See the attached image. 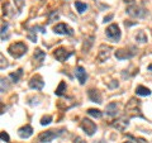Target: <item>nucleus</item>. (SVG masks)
Returning <instances> with one entry per match:
<instances>
[{
    "label": "nucleus",
    "instance_id": "nucleus-18",
    "mask_svg": "<svg viewBox=\"0 0 152 143\" xmlns=\"http://www.w3.org/2000/svg\"><path fill=\"white\" fill-rule=\"evenodd\" d=\"M22 75H23V70H22V69H19L18 71H15V72H12L10 75H9V77L13 80V82H18V81L20 80Z\"/></svg>",
    "mask_w": 152,
    "mask_h": 143
},
{
    "label": "nucleus",
    "instance_id": "nucleus-24",
    "mask_svg": "<svg viewBox=\"0 0 152 143\" xmlns=\"http://www.w3.org/2000/svg\"><path fill=\"white\" fill-rule=\"evenodd\" d=\"M51 122H52V117L51 115H45L41 119V125H48Z\"/></svg>",
    "mask_w": 152,
    "mask_h": 143
},
{
    "label": "nucleus",
    "instance_id": "nucleus-22",
    "mask_svg": "<svg viewBox=\"0 0 152 143\" xmlns=\"http://www.w3.org/2000/svg\"><path fill=\"white\" fill-rule=\"evenodd\" d=\"M75 8H76V10H77L80 14H83L85 10L88 9V5L85 3H81V1H76L75 3Z\"/></svg>",
    "mask_w": 152,
    "mask_h": 143
},
{
    "label": "nucleus",
    "instance_id": "nucleus-31",
    "mask_svg": "<svg viewBox=\"0 0 152 143\" xmlns=\"http://www.w3.org/2000/svg\"><path fill=\"white\" fill-rule=\"evenodd\" d=\"M15 3H17L18 8H22L23 7V3H24V0H15Z\"/></svg>",
    "mask_w": 152,
    "mask_h": 143
},
{
    "label": "nucleus",
    "instance_id": "nucleus-3",
    "mask_svg": "<svg viewBox=\"0 0 152 143\" xmlns=\"http://www.w3.org/2000/svg\"><path fill=\"white\" fill-rule=\"evenodd\" d=\"M127 14L132 18H138V19H142L147 15V10L145 8H142L140 5H136V4H131L129 7L127 8Z\"/></svg>",
    "mask_w": 152,
    "mask_h": 143
},
{
    "label": "nucleus",
    "instance_id": "nucleus-35",
    "mask_svg": "<svg viewBox=\"0 0 152 143\" xmlns=\"http://www.w3.org/2000/svg\"><path fill=\"white\" fill-rule=\"evenodd\" d=\"M148 71H151V72H152V65L148 66Z\"/></svg>",
    "mask_w": 152,
    "mask_h": 143
},
{
    "label": "nucleus",
    "instance_id": "nucleus-15",
    "mask_svg": "<svg viewBox=\"0 0 152 143\" xmlns=\"http://www.w3.org/2000/svg\"><path fill=\"white\" fill-rule=\"evenodd\" d=\"M75 75H76V79L79 80V82L84 85L85 81H86L88 79V75H86V71L84 70V67H81V66H79V67H76L75 70Z\"/></svg>",
    "mask_w": 152,
    "mask_h": 143
},
{
    "label": "nucleus",
    "instance_id": "nucleus-25",
    "mask_svg": "<svg viewBox=\"0 0 152 143\" xmlns=\"http://www.w3.org/2000/svg\"><path fill=\"white\" fill-rule=\"evenodd\" d=\"M34 32H36V29L34 28H32V29L29 31V34H28V38H29L32 42H37V36L34 34Z\"/></svg>",
    "mask_w": 152,
    "mask_h": 143
},
{
    "label": "nucleus",
    "instance_id": "nucleus-11",
    "mask_svg": "<svg viewBox=\"0 0 152 143\" xmlns=\"http://www.w3.org/2000/svg\"><path fill=\"white\" fill-rule=\"evenodd\" d=\"M45 86V81L41 75H36L29 80V88L34 90H42Z\"/></svg>",
    "mask_w": 152,
    "mask_h": 143
},
{
    "label": "nucleus",
    "instance_id": "nucleus-6",
    "mask_svg": "<svg viewBox=\"0 0 152 143\" xmlns=\"http://www.w3.org/2000/svg\"><path fill=\"white\" fill-rule=\"evenodd\" d=\"M81 128H83V131L86 133L88 136H94V133L96 132V124H95L94 122H91L90 119H86V118H84L83 120H81Z\"/></svg>",
    "mask_w": 152,
    "mask_h": 143
},
{
    "label": "nucleus",
    "instance_id": "nucleus-14",
    "mask_svg": "<svg viewBox=\"0 0 152 143\" xmlns=\"http://www.w3.org/2000/svg\"><path fill=\"white\" fill-rule=\"evenodd\" d=\"M33 134V128L31 125H24L18 129V136L23 138V139H28Z\"/></svg>",
    "mask_w": 152,
    "mask_h": 143
},
{
    "label": "nucleus",
    "instance_id": "nucleus-12",
    "mask_svg": "<svg viewBox=\"0 0 152 143\" xmlns=\"http://www.w3.org/2000/svg\"><path fill=\"white\" fill-rule=\"evenodd\" d=\"M134 53H136L134 51L129 52V51H127V50L121 48V50H117L115 51V57H117V60L123 61V60H127V58H131V57H133V56H134Z\"/></svg>",
    "mask_w": 152,
    "mask_h": 143
},
{
    "label": "nucleus",
    "instance_id": "nucleus-36",
    "mask_svg": "<svg viewBox=\"0 0 152 143\" xmlns=\"http://www.w3.org/2000/svg\"><path fill=\"white\" fill-rule=\"evenodd\" d=\"M124 143H132V142H129V141H127V142H124Z\"/></svg>",
    "mask_w": 152,
    "mask_h": 143
},
{
    "label": "nucleus",
    "instance_id": "nucleus-30",
    "mask_svg": "<svg viewBox=\"0 0 152 143\" xmlns=\"http://www.w3.org/2000/svg\"><path fill=\"white\" fill-rule=\"evenodd\" d=\"M55 18H56V19L58 18V14H57L56 12H53V13H52V15L50 17V20H48V23H52V22H53V20H55Z\"/></svg>",
    "mask_w": 152,
    "mask_h": 143
},
{
    "label": "nucleus",
    "instance_id": "nucleus-34",
    "mask_svg": "<svg viewBox=\"0 0 152 143\" xmlns=\"http://www.w3.org/2000/svg\"><path fill=\"white\" fill-rule=\"evenodd\" d=\"M95 143H107L105 141H98V142H95Z\"/></svg>",
    "mask_w": 152,
    "mask_h": 143
},
{
    "label": "nucleus",
    "instance_id": "nucleus-4",
    "mask_svg": "<svg viewBox=\"0 0 152 143\" xmlns=\"http://www.w3.org/2000/svg\"><path fill=\"white\" fill-rule=\"evenodd\" d=\"M61 134H62V129L61 131H46V132H42L38 136V141L41 143H50Z\"/></svg>",
    "mask_w": 152,
    "mask_h": 143
},
{
    "label": "nucleus",
    "instance_id": "nucleus-2",
    "mask_svg": "<svg viewBox=\"0 0 152 143\" xmlns=\"http://www.w3.org/2000/svg\"><path fill=\"white\" fill-rule=\"evenodd\" d=\"M27 50H28L27 46L23 43V42H15V43H12L8 47L9 55L14 57V58H19V57H22L23 55H26Z\"/></svg>",
    "mask_w": 152,
    "mask_h": 143
},
{
    "label": "nucleus",
    "instance_id": "nucleus-21",
    "mask_svg": "<svg viewBox=\"0 0 152 143\" xmlns=\"http://www.w3.org/2000/svg\"><path fill=\"white\" fill-rule=\"evenodd\" d=\"M45 57H46V53L42 50H36V52H34V58H36V61H38V62H43V60H45Z\"/></svg>",
    "mask_w": 152,
    "mask_h": 143
},
{
    "label": "nucleus",
    "instance_id": "nucleus-20",
    "mask_svg": "<svg viewBox=\"0 0 152 143\" xmlns=\"http://www.w3.org/2000/svg\"><path fill=\"white\" fill-rule=\"evenodd\" d=\"M136 41L140 42V43H146V42H147V34L145 33V31H140L138 33H137Z\"/></svg>",
    "mask_w": 152,
    "mask_h": 143
},
{
    "label": "nucleus",
    "instance_id": "nucleus-23",
    "mask_svg": "<svg viewBox=\"0 0 152 143\" xmlns=\"http://www.w3.org/2000/svg\"><path fill=\"white\" fill-rule=\"evenodd\" d=\"M88 114L89 115H91V117H94V118H102L103 117V113L100 110H98V109H89Z\"/></svg>",
    "mask_w": 152,
    "mask_h": 143
},
{
    "label": "nucleus",
    "instance_id": "nucleus-1",
    "mask_svg": "<svg viewBox=\"0 0 152 143\" xmlns=\"http://www.w3.org/2000/svg\"><path fill=\"white\" fill-rule=\"evenodd\" d=\"M140 107H141V101H140V100L132 98L127 103V105H126V114L129 118H137V117L143 118V115H142V113H141Z\"/></svg>",
    "mask_w": 152,
    "mask_h": 143
},
{
    "label": "nucleus",
    "instance_id": "nucleus-10",
    "mask_svg": "<svg viewBox=\"0 0 152 143\" xmlns=\"http://www.w3.org/2000/svg\"><path fill=\"white\" fill-rule=\"evenodd\" d=\"M110 125L114 128V129L119 131V132H124L127 129V127L129 125V120L127 118H119V119H115L110 123Z\"/></svg>",
    "mask_w": 152,
    "mask_h": 143
},
{
    "label": "nucleus",
    "instance_id": "nucleus-32",
    "mask_svg": "<svg viewBox=\"0 0 152 143\" xmlns=\"http://www.w3.org/2000/svg\"><path fill=\"white\" fill-rule=\"evenodd\" d=\"M112 18H113V15H108V17H105V18H104V22H108L109 19H112Z\"/></svg>",
    "mask_w": 152,
    "mask_h": 143
},
{
    "label": "nucleus",
    "instance_id": "nucleus-28",
    "mask_svg": "<svg viewBox=\"0 0 152 143\" xmlns=\"http://www.w3.org/2000/svg\"><path fill=\"white\" fill-rule=\"evenodd\" d=\"M0 60H1V66H0V69L4 70L5 67H8V62H7V60L4 58V55H0Z\"/></svg>",
    "mask_w": 152,
    "mask_h": 143
},
{
    "label": "nucleus",
    "instance_id": "nucleus-27",
    "mask_svg": "<svg viewBox=\"0 0 152 143\" xmlns=\"http://www.w3.org/2000/svg\"><path fill=\"white\" fill-rule=\"evenodd\" d=\"M7 29H8V24H7V23H5V24L3 23V27H1V41L5 39V33H7Z\"/></svg>",
    "mask_w": 152,
    "mask_h": 143
},
{
    "label": "nucleus",
    "instance_id": "nucleus-16",
    "mask_svg": "<svg viewBox=\"0 0 152 143\" xmlns=\"http://www.w3.org/2000/svg\"><path fill=\"white\" fill-rule=\"evenodd\" d=\"M105 113L108 114V115H110V117H115L118 114V104L117 103L108 104L107 108H105Z\"/></svg>",
    "mask_w": 152,
    "mask_h": 143
},
{
    "label": "nucleus",
    "instance_id": "nucleus-33",
    "mask_svg": "<svg viewBox=\"0 0 152 143\" xmlns=\"http://www.w3.org/2000/svg\"><path fill=\"white\" fill-rule=\"evenodd\" d=\"M127 4H134V0H124Z\"/></svg>",
    "mask_w": 152,
    "mask_h": 143
},
{
    "label": "nucleus",
    "instance_id": "nucleus-17",
    "mask_svg": "<svg viewBox=\"0 0 152 143\" xmlns=\"http://www.w3.org/2000/svg\"><path fill=\"white\" fill-rule=\"evenodd\" d=\"M136 94L140 95V96H148V95L151 94V90L145 88V86H142V85H140V86H137V89H136Z\"/></svg>",
    "mask_w": 152,
    "mask_h": 143
},
{
    "label": "nucleus",
    "instance_id": "nucleus-5",
    "mask_svg": "<svg viewBox=\"0 0 152 143\" xmlns=\"http://www.w3.org/2000/svg\"><path fill=\"white\" fill-rule=\"evenodd\" d=\"M105 34L112 42H118L121 39V29H119V27H118L117 24H110L109 26L107 28V31H105Z\"/></svg>",
    "mask_w": 152,
    "mask_h": 143
},
{
    "label": "nucleus",
    "instance_id": "nucleus-8",
    "mask_svg": "<svg viewBox=\"0 0 152 143\" xmlns=\"http://www.w3.org/2000/svg\"><path fill=\"white\" fill-rule=\"evenodd\" d=\"M71 55H72V52L67 51L66 48H64V47H60V48L55 50V52H53L55 58H56L57 61H60V62H65V61L67 60Z\"/></svg>",
    "mask_w": 152,
    "mask_h": 143
},
{
    "label": "nucleus",
    "instance_id": "nucleus-9",
    "mask_svg": "<svg viewBox=\"0 0 152 143\" xmlns=\"http://www.w3.org/2000/svg\"><path fill=\"white\" fill-rule=\"evenodd\" d=\"M53 32L56 34H67V36H72L74 34V31L72 28H70L67 24H65V23H58V24H56L53 27Z\"/></svg>",
    "mask_w": 152,
    "mask_h": 143
},
{
    "label": "nucleus",
    "instance_id": "nucleus-29",
    "mask_svg": "<svg viewBox=\"0 0 152 143\" xmlns=\"http://www.w3.org/2000/svg\"><path fill=\"white\" fill-rule=\"evenodd\" d=\"M0 137H1V141H4V142H9V141H10V138H9L8 133H5V132H1Z\"/></svg>",
    "mask_w": 152,
    "mask_h": 143
},
{
    "label": "nucleus",
    "instance_id": "nucleus-26",
    "mask_svg": "<svg viewBox=\"0 0 152 143\" xmlns=\"http://www.w3.org/2000/svg\"><path fill=\"white\" fill-rule=\"evenodd\" d=\"M9 88V85H8V80L7 79H4L1 77V93H4L5 90Z\"/></svg>",
    "mask_w": 152,
    "mask_h": 143
},
{
    "label": "nucleus",
    "instance_id": "nucleus-7",
    "mask_svg": "<svg viewBox=\"0 0 152 143\" xmlns=\"http://www.w3.org/2000/svg\"><path fill=\"white\" fill-rule=\"evenodd\" d=\"M112 53V47H109L107 45H100L99 47V52H98V61L99 62H105V61L110 57Z\"/></svg>",
    "mask_w": 152,
    "mask_h": 143
},
{
    "label": "nucleus",
    "instance_id": "nucleus-13",
    "mask_svg": "<svg viewBox=\"0 0 152 143\" xmlns=\"http://www.w3.org/2000/svg\"><path fill=\"white\" fill-rule=\"evenodd\" d=\"M89 95V99L91 100L93 103H98V104H102L103 103V98H102V94L99 90H95V89H90L88 91Z\"/></svg>",
    "mask_w": 152,
    "mask_h": 143
},
{
    "label": "nucleus",
    "instance_id": "nucleus-19",
    "mask_svg": "<svg viewBox=\"0 0 152 143\" xmlns=\"http://www.w3.org/2000/svg\"><path fill=\"white\" fill-rule=\"evenodd\" d=\"M65 91H66V84H65V81H61L60 85H58V88L56 89L55 94L57 95V96H62V95L65 94Z\"/></svg>",
    "mask_w": 152,
    "mask_h": 143
}]
</instances>
